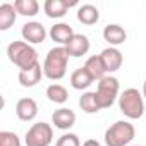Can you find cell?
<instances>
[{
  "mask_svg": "<svg viewBox=\"0 0 146 146\" xmlns=\"http://www.w3.org/2000/svg\"><path fill=\"white\" fill-rule=\"evenodd\" d=\"M69 52L65 46H53L43 62V76L50 81H60L67 74L69 64Z\"/></svg>",
  "mask_w": 146,
  "mask_h": 146,
  "instance_id": "cell-1",
  "label": "cell"
},
{
  "mask_svg": "<svg viewBox=\"0 0 146 146\" xmlns=\"http://www.w3.org/2000/svg\"><path fill=\"white\" fill-rule=\"evenodd\" d=\"M7 57L21 70L31 69L33 65L38 64V52L33 48V45L26 41H12L7 46Z\"/></svg>",
  "mask_w": 146,
  "mask_h": 146,
  "instance_id": "cell-2",
  "label": "cell"
},
{
  "mask_svg": "<svg viewBox=\"0 0 146 146\" xmlns=\"http://www.w3.org/2000/svg\"><path fill=\"white\" fill-rule=\"evenodd\" d=\"M119 110L127 119H141L146 113L144 96L136 88H127L119 96Z\"/></svg>",
  "mask_w": 146,
  "mask_h": 146,
  "instance_id": "cell-3",
  "label": "cell"
},
{
  "mask_svg": "<svg viewBox=\"0 0 146 146\" xmlns=\"http://www.w3.org/2000/svg\"><path fill=\"white\" fill-rule=\"evenodd\" d=\"M136 136V129L127 120H117L105 131L107 146H127Z\"/></svg>",
  "mask_w": 146,
  "mask_h": 146,
  "instance_id": "cell-4",
  "label": "cell"
},
{
  "mask_svg": "<svg viewBox=\"0 0 146 146\" xmlns=\"http://www.w3.org/2000/svg\"><path fill=\"white\" fill-rule=\"evenodd\" d=\"M119 91H120V84H119L117 78L105 76L102 81H98V88H96L95 93H96V100H98L102 110L103 108H110L115 103V100L120 96Z\"/></svg>",
  "mask_w": 146,
  "mask_h": 146,
  "instance_id": "cell-5",
  "label": "cell"
},
{
  "mask_svg": "<svg viewBox=\"0 0 146 146\" xmlns=\"http://www.w3.org/2000/svg\"><path fill=\"white\" fill-rule=\"evenodd\" d=\"M52 141H53V129L46 122L33 124L24 136L26 146H50Z\"/></svg>",
  "mask_w": 146,
  "mask_h": 146,
  "instance_id": "cell-6",
  "label": "cell"
},
{
  "mask_svg": "<svg viewBox=\"0 0 146 146\" xmlns=\"http://www.w3.org/2000/svg\"><path fill=\"white\" fill-rule=\"evenodd\" d=\"M21 36H23V41L29 43V45H38V43H43L45 38H46V29L41 23L38 21H29L26 24H23V29H21Z\"/></svg>",
  "mask_w": 146,
  "mask_h": 146,
  "instance_id": "cell-7",
  "label": "cell"
},
{
  "mask_svg": "<svg viewBox=\"0 0 146 146\" xmlns=\"http://www.w3.org/2000/svg\"><path fill=\"white\" fill-rule=\"evenodd\" d=\"M78 0H46L43 4V11L50 19H60L67 14L70 7H76Z\"/></svg>",
  "mask_w": 146,
  "mask_h": 146,
  "instance_id": "cell-8",
  "label": "cell"
},
{
  "mask_svg": "<svg viewBox=\"0 0 146 146\" xmlns=\"http://www.w3.org/2000/svg\"><path fill=\"white\" fill-rule=\"evenodd\" d=\"M16 115L23 122H31L38 115V103L33 98H21L16 103Z\"/></svg>",
  "mask_w": 146,
  "mask_h": 146,
  "instance_id": "cell-9",
  "label": "cell"
},
{
  "mask_svg": "<svg viewBox=\"0 0 146 146\" xmlns=\"http://www.w3.org/2000/svg\"><path fill=\"white\" fill-rule=\"evenodd\" d=\"M48 35H50V38L55 43H58V46H67V43L72 40V36H74L76 33H74V29H72L70 24H67V23H57V24H53L50 28Z\"/></svg>",
  "mask_w": 146,
  "mask_h": 146,
  "instance_id": "cell-10",
  "label": "cell"
},
{
  "mask_svg": "<svg viewBox=\"0 0 146 146\" xmlns=\"http://www.w3.org/2000/svg\"><path fill=\"white\" fill-rule=\"evenodd\" d=\"M100 57L103 60V65H105L107 72H115L122 67L124 57H122V52L115 46H107L105 50H102Z\"/></svg>",
  "mask_w": 146,
  "mask_h": 146,
  "instance_id": "cell-11",
  "label": "cell"
},
{
  "mask_svg": "<svg viewBox=\"0 0 146 146\" xmlns=\"http://www.w3.org/2000/svg\"><path fill=\"white\" fill-rule=\"evenodd\" d=\"M52 122H53V125L57 129L69 131L72 125L76 124V113L70 108H67V107H62V108H58V110H55L52 113Z\"/></svg>",
  "mask_w": 146,
  "mask_h": 146,
  "instance_id": "cell-12",
  "label": "cell"
},
{
  "mask_svg": "<svg viewBox=\"0 0 146 146\" xmlns=\"http://www.w3.org/2000/svg\"><path fill=\"white\" fill-rule=\"evenodd\" d=\"M65 48H67L70 57L79 58V57H83V55H86L90 52V38L86 35H78L76 33L74 36H72V40L67 43Z\"/></svg>",
  "mask_w": 146,
  "mask_h": 146,
  "instance_id": "cell-13",
  "label": "cell"
},
{
  "mask_svg": "<svg viewBox=\"0 0 146 146\" xmlns=\"http://www.w3.org/2000/svg\"><path fill=\"white\" fill-rule=\"evenodd\" d=\"M103 40L110 45V46H119L127 40V33L120 24H107L103 28Z\"/></svg>",
  "mask_w": 146,
  "mask_h": 146,
  "instance_id": "cell-14",
  "label": "cell"
},
{
  "mask_svg": "<svg viewBox=\"0 0 146 146\" xmlns=\"http://www.w3.org/2000/svg\"><path fill=\"white\" fill-rule=\"evenodd\" d=\"M41 74H43V67H41V64L38 62V64L33 65L31 69L19 70L17 79H19V84H21L23 88H33V86H36V84L40 83Z\"/></svg>",
  "mask_w": 146,
  "mask_h": 146,
  "instance_id": "cell-15",
  "label": "cell"
},
{
  "mask_svg": "<svg viewBox=\"0 0 146 146\" xmlns=\"http://www.w3.org/2000/svg\"><path fill=\"white\" fill-rule=\"evenodd\" d=\"M83 67L90 72V76L93 78V81H102V79L107 76V69H105L103 60H102L100 55H93V57H90Z\"/></svg>",
  "mask_w": 146,
  "mask_h": 146,
  "instance_id": "cell-16",
  "label": "cell"
},
{
  "mask_svg": "<svg viewBox=\"0 0 146 146\" xmlns=\"http://www.w3.org/2000/svg\"><path fill=\"white\" fill-rule=\"evenodd\" d=\"M78 21L81 24H86V26H93L100 21V11L91 5V4H84V5H79L78 9Z\"/></svg>",
  "mask_w": 146,
  "mask_h": 146,
  "instance_id": "cell-17",
  "label": "cell"
},
{
  "mask_svg": "<svg viewBox=\"0 0 146 146\" xmlns=\"http://www.w3.org/2000/svg\"><path fill=\"white\" fill-rule=\"evenodd\" d=\"M91 84H93V78L90 76V72L84 67L76 69L70 74V86L74 90H81L83 91V90H88Z\"/></svg>",
  "mask_w": 146,
  "mask_h": 146,
  "instance_id": "cell-18",
  "label": "cell"
},
{
  "mask_svg": "<svg viewBox=\"0 0 146 146\" xmlns=\"http://www.w3.org/2000/svg\"><path fill=\"white\" fill-rule=\"evenodd\" d=\"M17 11L12 4H2L0 5V29L7 31L17 19Z\"/></svg>",
  "mask_w": 146,
  "mask_h": 146,
  "instance_id": "cell-19",
  "label": "cell"
},
{
  "mask_svg": "<svg viewBox=\"0 0 146 146\" xmlns=\"http://www.w3.org/2000/svg\"><path fill=\"white\" fill-rule=\"evenodd\" d=\"M79 108L86 113H98L102 110L98 100H96V93L95 91H86L79 96Z\"/></svg>",
  "mask_w": 146,
  "mask_h": 146,
  "instance_id": "cell-20",
  "label": "cell"
},
{
  "mask_svg": "<svg viewBox=\"0 0 146 146\" xmlns=\"http://www.w3.org/2000/svg\"><path fill=\"white\" fill-rule=\"evenodd\" d=\"M14 7H16L17 14L24 16V17H33L40 11V4L36 2V0H16Z\"/></svg>",
  "mask_w": 146,
  "mask_h": 146,
  "instance_id": "cell-21",
  "label": "cell"
},
{
  "mask_svg": "<svg viewBox=\"0 0 146 146\" xmlns=\"http://www.w3.org/2000/svg\"><path fill=\"white\" fill-rule=\"evenodd\" d=\"M46 98H48L52 103L62 105V103H65V102L69 100V93H67V90H65L62 84L53 83V84H50V86L46 88Z\"/></svg>",
  "mask_w": 146,
  "mask_h": 146,
  "instance_id": "cell-22",
  "label": "cell"
},
{
  "mask_svg": "<svg viewBox=\"0 0 146 146\" xmlns=\"http://www.w3.org/2000/svg\"><path fill=\"white\" fill-rule=\"evenodd\" d=\"M0 146H21V139L12 131H2L0 132Z\"/></svg>",
  "mask_w": 146,
  "mask_h": 146,
  "instance_id": "cell-23",
  "label": "cell"
},
{
  "mask_svg": "<svg viewBox=\"0 0 146 146\" xmlns=\"http://www.w3.org/2000/svg\"><path fill=\"white\" fill-rule=\"evenodd\" d=\"M55 146H81V141H79V136L78 134H74V132H65V134H62L57 139Z\"/></svg>",
  "mask_w": 146,
  "mask_h": 146,
  "instance_id": "cell-24",
  "label": "cell"
},
{
  "mask_svg": "<svg viewBox=\"0 0 146 146\" xmlns=\"http://www.w3.org/2000/svg\"><path fill=\"white\" fill-rule=\"evenodd\" d=\"M83 146H102L96 139H86L84 143H83Z\"/></svg>",
  "mask_w": 146,
  "mask_h": 146,
  "instance_id": "cell-25",
  "label": "cell"
},
{
  "mask_svg": "<svg viewBox=\"0 0 146 146\" xmlns=\"http://www.w3.org/2000/svg\"><path fill=\"white\" fill-rule=\"evenodd\" d=\"M141 93H143V96L146 98V79H144V83H143V91H141Z\"/></svg>",
  "mask_w": 146,
  "mask_h": 146,
  "instance_id": "cell-26",
  "label": "cell"
},
{
  "mask_svg": "<svg viewBox=\"0 0 146 146\" xmlns=\"http://www.w3.org/2000/svg\"><path fill=\"white\" fill-rule=\"evenodd\" d=\"M134 146H141V144H134Z\"/></svg>",
  "mask_w": 146,
  "mask_h": 146,
  "instance_id": "cell-27",
  "label": "cell"
}]
</instances>
